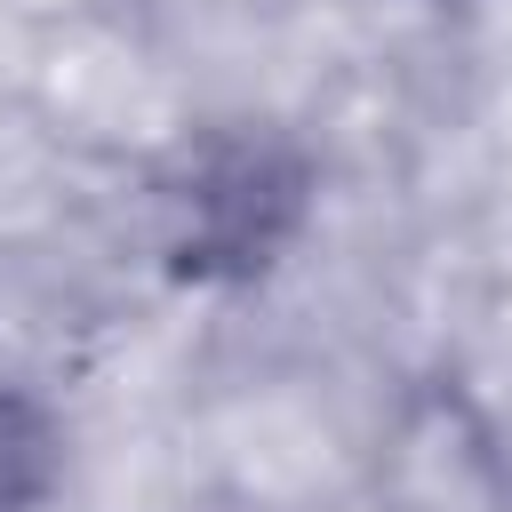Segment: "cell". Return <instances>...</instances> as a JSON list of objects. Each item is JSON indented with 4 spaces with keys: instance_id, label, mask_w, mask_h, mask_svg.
I'll return each mask as SVG.
<instances>
[{
    "instance_id": "obj_1",
    "label": "cell",
    "mask_w": 512,
    "mask_h": 512,
    "mask_svg": "<svg viewBox=\"0 0 512 512\" xmlns=\"http://www.w3.org/2000/svg\"><path fill=\"white\" fill-rule=\"evenodd\" d=\"M320 168L272 120H224L192 136L152 184V240L160 264L192 288L264 280L312 224Z\"/></svg>"
},
{
    "instance_id": "obj_2",
    "label": "cell",
    "mask_w": 512,
    "mask_h": 512,
    "mask_svg": "<svg viewBox=\"0 0 512 512\" xmlns=\"http://www.w3.org/2000/svg\"><path fill=\"white\" fill-rule=\"evenodd\" d=\"M72 480V416L48 384L0 368V512H56Z\"/></svg>"
}]
</instances>
